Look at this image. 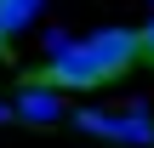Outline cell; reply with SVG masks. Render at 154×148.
Here are the masks:
<instances>
[{
    "label": "cell",
    "mask_w": 154,
    "mask_h": 148,
    "mask_svg": "<svg viewBox=\"0 0 154 148\" xmlns=\"http://www.w3.org/2000/svg\"><path fill=\"white\" fill-rule=\"evenodd\" d=\"M0 51H6V34H0Z\"/></svg>",
    "instance_id": "9c48e42d"
},
{
    "label": "cell",
    "mask_w": 154,
    "mask_h": 148,
    "mask_svg": "<svg viewBox=\"0 0 154 148\" xmlns=\"http://www.w3.org/2000/svg\"><path fill=\"white\" fill-rule=\"evenodd\" d=\"M34 86H51V91H97V86H103V74L91 68L86 46H80V40H69L57 57H46V68H40V80H34Z\"/></svg>",
    "instance_id": "7a4b0ae2"
},
{
    "label": "cell",
    "mask_w": 154,
    "mask_h": 148,
    "mask_svg": "<svg viewBox=\"0 0 154 148\" xmlns=\"http://www.w3.org/2000/svg\"><path fill=\"white\" fill-rule=\"evenodd\" d=\"M40 6H46V0H0V34L29 29V23L40 17Z\"/></svg>",
    "instance_id": "5b68a950"
},
{
    "label": "cell",
    "mask_w": 154,
    "mask_h": 148,
    "mask_svg": "<svg viewBox=\"0 0 154 148\" xmlns=\"http://www.w3.org/2000/svg\"><path fill=\"white\" fill-rule=\"evenodd\" d=\"M137 57H154V17L137 29Z\"/></svg>",
    "instance_id": "8992f818"
},
{
    "label": "cell",
    "mask_w": 154,
    "mask_h": 148,
    "mask_svg": "<svg viewBox=\"0 0 154 148\" xmlns=\"http://www.w3.org/2000/svg\"><path fill=\"white\" fill-rule=\"evenodd\" d=\"M6 108H11L17 120H29V125H51V120H63V114H69V108H63V97H57L51 86H34V80H29Z\"/></svg>",
    "instance_id": "277c9868"
},
{
    "label": "cell",
    "mask_w": 154,
    "mask_h": 148,
    "mask_svg": "<svg viewBox=\"0 0 154 148\" xmlns=\"http://www.w3.org/2000/svg\"><path fill=\"white\" fill-rule=\"evenodd\" d=\"M69 120H74V131H86V137H109V143L154 148V120L143 114V108H126V114H109V108H74Z\"/></svg>",
    "instance_id": "6da1fadb"
},
{
    "label": "cell",
    "mask_w": 154,
    "mask_h": 148,
    "mask_svg": "<svg viewBox=\"0 0 154 148\" xmlns=\"http://www.w3.org/2000/svg\"><path fill=\"white\" fill-rule=\"evenodd\" d=\"M0 120H11V108H6V103H0Z\"/></svg>",
    "instance_id": "ba28073f"
},
{
    "label": "cell",
    "mask_w": 154,
    "mask_h": 148,
    "mask_svg": "<svg viewBox=\"0 0 154 148\" xmlns=\"http://www.w3.org/2000/svg\"><path fill=\"white\" fill-rule=\"evenodd\" d=\"M80 46H86L91 68H97L103 80H114V74H126V68L137 63V29H97V34H86Z\"/></svg>",
    "instance_id": "3957f363"
},
{
    "label": "cell",
    "mask_w": 154,
    "mask_h": 148,
    "mask_svg": "<svg viewBox=\"0 0 154 148\" xmlns=\"http://www.w3.org/2000/svg\"><path fill=\"white\" fill-rule=\"evenodd\" d=\"M69 40H74V34H63V29H51V34H46V57H57V51H63Z\"/></svg>",
    "instance_id": "52a82bcc"
}]
</instances>
